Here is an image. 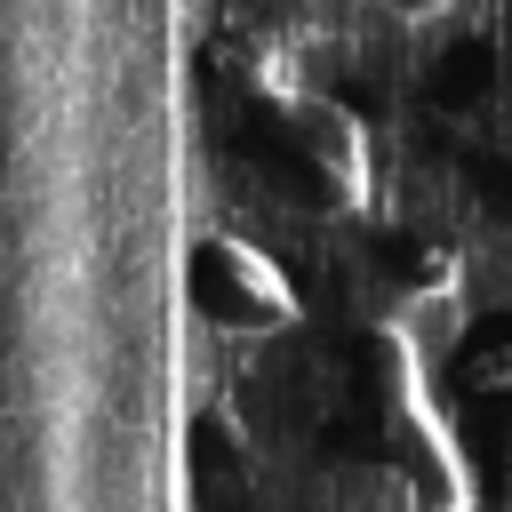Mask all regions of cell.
I'll list each match as a JSON object with an SVG mask.
<instances>
[{
    "label": "cell",
    "mask_w": 512,
    "mask_h": 512,
    "mask_svg": "<svg viewBox=\"0 0 512 512\" xmlns=\"http://www.w3.org/2000/svg\"><path fill=\"white\" fill-rule=\"evenodd\" d=\"M192 296H200V312L224 320V328H264V320H272V280H264L256 256H240V248H200V256H192Z\"/></svg>",
    "instance_id": "obj_1"
},
{
    "label": "cell",
    "mask_w": 512,
    "mask_h": 512,
    "mask_svg": "<svg viewBox=\"0 0 512 512\" xmlns=\"http://www.w3.org/2000/svg\"><path fill=\"white\" fill-rule=\"evenodd\" d=\"M432 96L448 104V112H472V104H488L496 96V80H504V64H496V48L488 40H448L440 56H432Z\"/></svg>",
    "instance_id": "obj_2"
}]
</instances>
